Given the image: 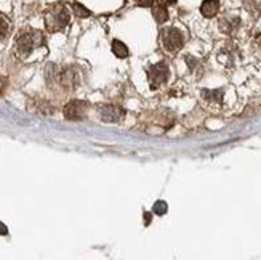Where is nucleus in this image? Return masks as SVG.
Wrapping results in <instances>:
<instances>
[{
  "label": "nucleus",
  "instance_id": "17",
  "mask_svg": "<svg viewBox=\"0 0 261 260\" xmlns=\"http://www.w3.org/2000/svg\"><path fill=\"white\" fill-rule=\"evenodd\" d=\"M255 52L261 56V34L255 39Z\"/></svg>",
  "mask_w": 261,
  "mask_h": 260
},
{
  "label": "nucleus",
  "instance_id": "2",
  "mask_svg": "<svg viewBox=\"0 0 261 260\" xmlns=\"http://www.w3.org/2000/svg\"><path fill=\"white\" fill-rule=\"evenodd\" d=\"M71 13L64 4H53L45 11V28L48 32H60L67 28Z\"/></svg>",
  "mask_w": 261,
  "mask_h": 260
},
{
  "label": "nucleus",
  "instance_id": "1",
  "mask_svg": "<svg viewBox=\"0 0 261 260\" xmlns=\"http://www.w3.org/2000/svg\"><path fill=\"white\" fill-rule=\"evenodd\" d=\"M43 34L37 29H26L18 34L15 40V53L19 60H26L28 56L43 45Z\"/></svg>",
  "mask_w": 261,
  "mask_h": 260
},
{
  "label": "nucleus",
  "instance_id": "15",
  "mask_svg": "<svg viewBox=\"0 0 261 260\" xmlns=\"http://www.w3.org/2000/svg\"><path fill=\"white\" fill-rule=\"evenodd\" d=\"M152 4H154V0H136V5H138V7H144V8L152 7Z\"/></svg>",
  "mask_w": 261,
  "mask_h": 260
},
{
  "label": "nucleus",
  "instance_id": "4",
  "mask_svg": "<svg viewBox=\"0 0 261 260\" xmlns=\"http://www.w3.org/2000/svg\"><path fill=\"white\" fill-rule=\"evenodd\" d=\"M170 77V69L165 63H157L152 64L149 69H147V81H149L151 88H161L162 85L167 84Z\"/></svg>",
  "mask_w": 261,
  "mask_h": 260
},
{
  "label": "nucleus",
  "instance_id": "7",
  "mask_svg": "<svg viewBox=\"0 0 261 260\" xmlns=\"http://www.w3.org/2000/svg\"><path fill=\"white\" fill-rule=\"evenodd\" d=\"M99 116L105 122H117L123 116V111L120 108H117V106L106 105V106L99 108Z\"/></svg>",
  "mask_w": 261,
  "mask_h": 260
},
{
  "label": "nucleus",
  "instance_id": "9",
  "mask_svg": "<svg viewBox=\"0 0 261 260\" xmlns=\"http://www.w3.org/2000/svg\"><path fill=\"white\" fill-rule=\"evenodd\" d=\"M239 26H241V19L236 16H224L220 19V29L226 34H232Z\"/></svg>",
  "mask_w": 261,
  "mask_h": 260
},
{
  "label": "nucleus",
  "instance_id": "11",
  "mask_svg": "<svg viewBox=\"0 0 261 260\" xmlns=\"http://www.w3.org/2000/svg\"><path fill=\"white\" fill-rule=\"evenodd\" d=\"M10 31H11V22H10V19L4 13H0V42H2L4 39H7Z\"/></svg>",
  "mask_w": 261,
  "mask_h": 260
},
{
  "label": "nucleus",
  "instance_id": "10",
  "mask_svg": "<svg viewBox=\"0 0 261 260\" xmlns=\"http://www.w3.org/2000/svg\"><path fill=\"white\" fill-rule=\"evenodd\" d=\"M112 52H114V55L117 56V58H127L128 56L127 45L120 40H112Z\"/></svg>",
  "mask_w": 261,
  "mask_h": 260
},
{
  "label": "nucleus",
  "instance_id": "12",
  "mask_svg": "<svg viewBox=\"0 0 261 260\" xmlns=\"http://www.w3.org/2000/svg\"><path fill=\"white\" fill-rule=\"evenodd\" d=\"M152 16H154V19L157 21V22H165L167 19H168V10H167V7H162V5H157V7H154L152 8Z\"/></svg>",
  "mask_w": 261,
  "mask_h": 260
},
{
  "label": "nucleus",
  "instance_id": "6",
  "mask_svg": "<svg viewBox=\"0 0 261 260\" xmlns=\"http://www.w3.org/2000/svg\"><path fill=\"white\" fill-rule=\"evenodd\" d=\"M223 95H224V90H203L202 92V101L203 105L217 109L223 105Z\"/></svg>",
  "mask_w": 261,
  "mask_h": 260
},
{
  "label": "nucleus",
  "instance_id": "13",
  "mask_svg": "<svg viewBox=\"0 0 261 260\" xmlns=\"http://www.w3.org/2000/svg\"><path fill=\"white\" fill-rule=\"evenodd\" d=\"M72 11H74V15L77 18H88L90 15H92V11H90L88 8H85L82 4H79V2L72 4Z\"/></svg>",
  "mask_w": 261,
  "mask_h": 260
},
{
  "label": "nucleus",
  "instance_id": "3",
  "mask_svg": "<svg viewBox=\"0 0 261 260\" xmlns=\"http://www.w3.org/2000/svg\"><path fill=\"white\" fill-rule=\"evenodd\" d=\"M185 42H186L185 34L175 26L164 28L161 31V43L167 53H172V55L178 53L185 47Z\"/></svg>",
  "mask_w": 261,
  "mask_h": 260
},
{
  "label": "nucleus",
  "instance_id": "8",
  "mask_svg": "<svg viewBox=\"0 0 261 260\" xmlns=\"http://www.w3.org/2000/svg\"><path fill=\"white\" fill-rule=\"evenodd\" d=\"M220 11V0H203L200 5V13L203 18H213Z\"/></svg>",
  "mask_w": 261,
  "mask_h": 260
},
{
  "label": "nucleus",
  "instance_id": "16",
  "mask_svg": "<svg viewBox=\"0 0 261 260\" xmlns=\"http://www.w3.org/2000/svg\"><path fill=\"white\" fill-rule=\"evenodd\" d=\"M157 5H162V7H168V5H173L176 0H154Z\"/></svg>",
  "mask_w": 261,
  "mask_h": 260
},
{
  "label": "nucleus",
  "instance_id": "5",
  "mask_svg": "<svg viewBox=\"0 0 261 260\" xmlns=\"http://www.w3.org/2000/svg\"><path fill=\"white\" fill-rule=\"evenodd\" d=\"M87 114V103L82 100H72L64 106V116L66 119L71 121H79L84 119V116Z\"/></svg>",
  "mask_w": 261,
  "mask_h": 260
},
{
  "label": "nucleus",
  "instance_id": "18",
  "mask_svg": "<svg viewBox=\"0 0 261 260\" xmlns=\"http://www.w3.org/2000/svg\"><path fill=\"white\" fill-rule=\"evenodd\" d=\"M7 233H8L7 227H5V225H4L2 222H0V234H7Z\"/></svg>",
  "mask_w": 261,
  "mask_h": 260
},
{
  "label": "nucleus",
  "instance_id": "14",
  "mask_svg": "<svg viewBox=\"0 0 261 260\" xmlns=\"http://www.w3.org/2000/svg\"><path fill=\"white\" fill-rule=\"evenodd\" d=\"M167 202H164V201H157L155 204H154V214H157V216H165L167 214Z\"/></svg>",
  "mask_w": 261,
  "mask_h": 260
}]
</instances>
